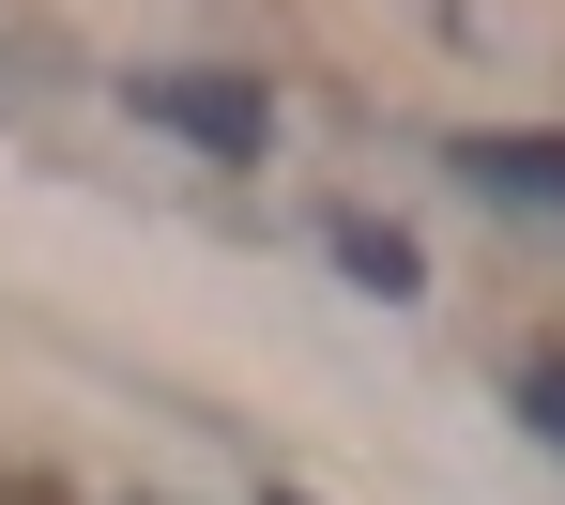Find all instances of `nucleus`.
I'll return each instance as SVG.
<instances>
[{"label":"nucleus","instance_id":"1","mask_svg":"<svg viewBox=\"0 0 565 505\" xmlns=\"http://www.w3.org/2000/svg\"><path fill=\"white\" fill-rule=\"evenodd\" d=\"M138 123H169L199 154H260L276 138V93L260 77H138Z\"/></svg>","mask_w":565,"mask_h":505},{"label":"nucleus","instance_id":"2","mask_svg":"<svg viewBox=\"0 0 565 505\" xmlns=\"http://www.w3.org/2000/svg\"><path fill=\"white\" fill-rule=\"evenodd\" d=\"M459 169L489 185V200H535V214H565V138H459Z\"/></svg>","mask_w":565,"mask_h":505},{"label":"nucleus","instance_id":"3","mask_svg":"<svg viewBox=\"0 0 565 505\" xmlns=\"http://www.w3.org/2000/svg\"><path fill=\"white\" fill-rule=\"evenodd\" d=\"M337 261H352L367 292H413V245H397V230H367V214H337Z\"/></svg>","mask_w":565,"mask_h":505},{"label":"nucleus","instance_id":"4","mask_svg":"<svg viewBox=\"0 0 565 505\" xmlns=\"http://www.w3.org/2000/svg\"><path fill=\"white\" fill-rule=\"evenodd\" d=\"M520 413H535V429L565 444V353H551V368H520Z\"/></svg>","mask_w":565,"mask_h":505},{"label":"nucleus","instance_id":"5","mask_svg":"<svg viewBox=\"0 0 565 505\" xmlns=\"http://www.w3.org/2000/svg\"><path fill=\"white\" fill-rule=\"evenodd\" d=\"M276 505H306V491H276Z\"/></svg>","mask_w":565,"mask_h":505}]
</instances>
